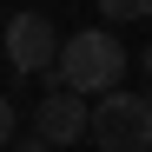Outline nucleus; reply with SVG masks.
Masks as SVG:
<instances>
[{"label":"nucleus","mask_w":152,"mask_h":152,"mask_svg":"<svg viewBox=\"0 0 152 152\" xmlns=\"http://www.w3.org/2000/svg\"><path fill=\"white\" fill-rule=\"evenodd\" d=\"M0 53L20 80H40V73H53L60 60V27L46 13H7L0 20Z\"/></svg>","instance_id":"3"},{"label":"nucleus","mask_w":152,"mask_h":152,"mask_svg":"<svg viewBox=\"0 0 152 152\" xmlns=\"http://www.w3.org/2000/svg\"><path fill=\"white\" fill-rule=\"evenodd\" d=\"M13 132H20V113H13V99H0V152L13 145Z\"/></svg>","instance_id":"6"},{"label":"nucleus","mask_w":152,"mask_h":152,"mask_svg":"<svg viewBox=\"0 0 152 152\" xmlns=\"http://www.w3.org/2000/svg\"><path fill=\"white\" fill-rule=\"evenodd\" d=\"M106 27H132V20H152V0H99Z\"/></svg>","instance_id":"5"},{"label":"nucleus","mask_w":152,"mask_h":152,"mask_svg":"<svg viewBox=\"0 0 152 152\" xmlns=\"http://www.w3.org/2000/svg\"><path fill=\"white\" fill-rule=\"evenodd\" d=\"M7 152H53V145H46L40 132H27V139H20V145H7Z\"/></svg>","instance_id":"7"},{"label":"nucleus","mask_w":152,"mask_h":152,"mask_svg":"<svg viewBox=\"0 0 152 152\" xmlns=\"http://www.w3.org/2000/svg\"><path fill=\"white\" fill-rule=\"evenodd\" d=\"M139 66H145V80H152V46H145V53H139Z\"/></svg>","instance_id":"8"},{"label":"nucleus","mask_w":152,"mask_h":152,"mask_svg":"<svg viewBox=\"0 0 152 152\" xmlns=\"http://www.w3.org/2000/svg\"><path fill=\"white\" fill-rule=\"evenodd\" d=\"M0 20H7V13H0Z\"/></svg>","instance_id":"10"},{"label":"nucleus","mask_w":152,"mask_h":152,"mask_svg":"<svg viewBox=\"0 0 152 152\" xmlns=\"http://www.w3.org/2000/svg\"><path fill=\"white\" fill-rule=\"evenodd\" d=\"M86 139H93L99 152H152V99H145V93H126V86L99 93Z\"/></svg>","instance_id":"2"},{"label":"nucleus","mask_w":152,"mask_h":152,"mask_svg":"<svg viewBox=\"0 0 152 152\" xmlns=\"http://www.w3.org/2000/svg\"><path fill=\"white\" fill-rule=\"evenodd\" d=\"M86 126H93V106H86L80 93H66V86H60V93H46L40 106H33V132L53 145V152H60V145H80V139H86Z\"/></svg>","instance_id":"4"},{"label":"nucleus","mask_w":152,"mask_h":152,"mask_svg":"<svg viewBox=\"0 0 152 152\" xmlns=\"http://www.w3.org/2000/svg\"><path fill=\"white\" fill-rule=\"evenodd\" d=\"M0 66H7V53H0Z\"/></svg>","instance_id":"9"},{"label":"nucleus","mask_w":152,"mask_h":152,"mask_svg":"<svg viewBox=\"0 0 152 152\" xmlns=\"http://www.w3.org/2000/svg\"><path fill=\"white\" fill-rule=\"evenodd\" d=\"M46 86H66V93H113V86H126V46H119V33L113 27H86V33H73V40H60V60H53V73H40Z\"/></svg>","instance_id":"1"}]
</instances>
